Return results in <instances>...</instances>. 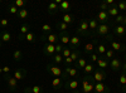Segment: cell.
I'll list each match as a JSON object with an SVG mask.
<instances>
[{"label":"cell","mask_w":126,"mask_h":93,"mask_svg":"<svg viewBox=\"0 0 126 93\" xmlns=\"http://www.w3.org/2000/svg\"><path fill=\"white\" fill-rule=\"evenodd\" d=\"M79 86V80L76 78H69L67 80H64V88L69 89V91H76Z\"/></svg>","instance_id":"ba28073f"},{"label":"cell","mask_w":126,"mask_h":93,"mask_svg":"<svg viewBox=\"0 0 126 93\" xmlns=\"http://www.w3.org/2000/svg\"><path fill=\"white\" fill-rule=\"evenodd\" d=\"M40 39H42V40H46L48 44H54V45H56L57 43H59L58 35H57V34H53V33H50V34H48V35H42Z\"/></svg>","instance_id":"30bf717a"},{"label":"cell","mask_w":126,"mask_h":93,"mask_svg":"<svg viewBox=\"0 0 126 93\" xmlns=\"http://www.w3.org/2000/svg\"><path fill=\"white\" fill-rule=\"evenodd\" d=\"M119 84H120V86H126V72H124V70H121V72H120Z\"/></svg>","instance_id":"8d00e7d4"},{"label":"cell","mask_w":126,"mask_h":93,"mask_svg":"<svg viewBox=\"0 0 126 93\" xmlns=\"http://www.w3.org/2000/svg\"><path fill=\"white\" fill-rule=\"evenodd\" d=\"M62 83H63V79L61 77H54L53 80H52V87H53L54 89H61Z\"/></svg>","instance_id":"4316f807"},{"label":"cell","mask_w":126,"mask_h":93,"mask_svg":"<svg viewBox=\"0 0 126 93\" xmlns=\"http://www.w3.org/2000/svg\"><path fill=\"white\" fill-rule=\"evenodd\" d=\"M81 45V37L78 35H72L71 37V40H69V49L72 50H77Z\"/></svg>","instance_id":"8fae6325"},{"label":"cell","mask_w":126,"mask_h":93,"mask_svg":"<svg viewBox=\"0 0 126 93\" xmlns=\"http://www.w3.org/2000/svg\"><path fill=\"white\" fill-rule=\"evenodd\" d=\"M124 16H125V15H121V14L117 15L116 18H113V22L116 23L117 25H124Z\"/></svg>","instance_id":"60d3db41"},{"label":"cell","mask_w":126,"mask_h":93,"mask_svg":"<svg viewBox=\"0 0 126 93\" xmlns=\"http://www.w3.org/2000/svg\"><path fill=\"white\" fill-rule=\"evenodd\" d=\"M56 27H57V29L59 30V32H68V29H69L71 25H68V24H66V23H63L62 20H61V22H57Z\"/></svg>","instance_id":"f1b7e54d"},{"label":"cell","mask_w":126,"mask_h":93,"mask_svg":"<svg viewBox=\"0 0 126 93\" xmlns=\"http://www.w3.org/2000/svg\"><path fill=\"white\" fill-rule=\"evenodd\" d=\"M8 12H9V14H10V15L16 16V15H18V13H19V9H18L13 3H10V4H9V6H8Z\"/></svg>","instance_id":"4dcf8cb0"},{"label":"cell","mask_w":126,"mask_h":93,"mask_svg":"<svg viewBox=\"0 0 126 93\" xmlns=\"http://www.w3.org/2000/svg\"><path fill=\"white\" fill-rule=\"evenodd\" d=\"M32 93H43V88L38 84H35L32 87Z\"/></svg>","instance_id":"f6af8a7d"},{"label":"cell","mask_w":126,"mask_h":93,"mask_svg":"<svg viewBox=\"0 0 126 93\" xmlns=\"http://www.w3.org/2000/svg\"><path fill=\"white\" fill-rule=\"evenodd\" d=\"M46 69H47V72H48L50 76H53V78L54 77H62L63 76V69L61 67L56 66L54 63H48L47 67H46Z\"/></svg>","instance_id":"3957f363"},{"label":"cell","mask_w":126,"mask_h":93,"mask_svg":"<svg viewBox=\"0 0 126 93\" xmlns=\"http://www.w3.org/2000/svg\"><path fill=\"white\" fill-rule=\"evenodd\" d=\"M107 77V73L105 69H100V68H94V70L92 72V78L94 82H103Z\"/></svg>","instance_id":"5b68a950"},{"label":"cell","mask_w":126,"mask_h":93,"mask_svg":"<svg viewBox=\"0 0 126 93\" xmlns=\"http://www.w3.org/2000/svg\"><path fill=\"white\" fill-rule=\"evenodd\" d=\"M10 70H12V69H10V67H8V66L3 67V72H4L5 74H9V73H10Z\"/></svg>","instance_id":"f907efd6"},{"label":"cell","mask_w":126,"mask_h":93,"mask_svg":"<svg viewBox=\"0 0 126 93\" xmlns=\"http://www.w3.org/2000/svg\"><path fill=\"white\" fill-rule=\"evenodd\" d=\"M1 43H3V42H1V39H0V45H1Z\"/></svg>","instance_id":"6f0895ef"},{"label":"cell","mask_w":126,"mask_h":93,"mask_svg":"<svg viewBox=\"0 0 126 93\" xmlns=\"http://www.w3.org/2000/svg\"><path fill=\"white\" fill-rule=\"evenodd\" d=\"M16 18H18V19H20V20H25V19L28 18V10H27L25 8L19 9V13H18Z\"/></svg>","instance_id":"1f68e13d"},{"label":"cell","mask_w":126,"mask_h":93,"mask_svg":"<svg viewBox=\"0 0 126 93\" xmlns=\"http://www.w3.org/2000/svg\"><path fill=\"white\" fill-rule=\"evenodd\" d=\"M98 44V39H96L94 38L92 42H88V43H86L85 45H83V53L85 54H92L94 50H96V45Z\"/></svg>","instance_id":"8992f818"},{"label":"cell","mask_w":126,"mask_h":93,"mask_svg":"<svg viewBox=\"0 0 126 93\" xmlns=\"http://www.w3.org/2000/svg\"><path fill=\"white\" fill-rule=\"evenodd\" d=\"M107 14H109V16H110V18H116L117 15H120V10L117 9L116 4L109 8V10H107Z\"/></svg>","instance_id":"603a6c76"},{"label":"cell","mask_w":126,"mask_h":93,"mask_svg":"<svg viewBox=\"0 0 126 93\" xmlns=\"http://www.w3.org/2000/svg\"><path fill=\"white\" fill-rule=\"evenodd\" d=\"M59 10H61V12H64V14L68 13L69 10H71V3L69 1H66V0H64V1H62L61 5H59Z\"/></svg>","instance_id":"83f0119b"},{"label":"cell","mask_w":126,"mask_h":93,"mask_svg":"<svg viewBox=\"0 0 126 93\" xmlns=\"http://www.w3.org/2000/svg\"><path fill=\"white\" fill-rule=\"evenodd\" d=\"M76 33L78 34V37H92V33L88 27V19L79 20V24L76 29Z\"/></svg>","instance_id":"6da1fadb"},{"label":"cell","mask_w":126,"mask_h":93,"mask_svg":"<svg viewBox=\"0 0 126 93\" xmlns=\"http://www.w3.org/2000/svg\"><path fill=\"white\" fill-rule=\"evenodd\" d=\"M110 67L113 72H119L122 69V63H121V60L119 58H112L110 60Z\"/></svg>","instance_id":"9a60e30c"},{"label":"cell","mask_w":126,"mask_h":93,"mask_svg":"<svg viewBox=\"0 0 126 93\" xmlns=\"http://www.w3.org/2000/svg\"><path fill=\"white\" fill-rule=\"evenodd\" d=\"M58 38H59V43H61V44H63V45L69 44V40H71L69 32H59Z\"/></svg>","instance_id":"e0dca14e"},{"label":"cell","mask_w":126,"mask_h":93,"mask_svg":"<svg viewBox=\"0 0 126 93\" xmlns=\"http://www.w3.org/2000/svg\"><path fill=\"white\" fill-rule=\"evenodd\" d=\"M125 60H126V54H125Z\"/></svg>","instance_id":"680465c9"},{"label":"cell","mask_w":126,"mask_h":93,"mask_svg":"<svg viewBox=\"0 0 126 93\" xmlns=\"http://www.w3.org/2000/svg\"><path fill=\"white\" fill-rule=\"evenodd\" d=\"M112 33L116 37H124L126 34V27H124V25H113L112 27Z\"/></svg>","instance_id":"ac0fdd59"},{"label":"cell","mask_w":126,"mask_h":93,"mask_svg":"<svg viewBox=\"0 0 126 93\" xmlns=\"http://www.w3.org/2000/svg\"><path fill=\"white\" fill-rule=\"evenodd\" d=\"M71 53H72V49L64 48V49H63V52H62V57L63 58H68V57H71Z\"/></svg>","instance_id":"7bdbcfd3"},{"label":"cell","mask_w":126,"mask_h":93,"mask_svg":"<svg viewBox=\"0 0 126 93\" xmlns=\"http://www.w3.org/2000/svg\"><path fill=\"white\" fill-rule=\"evenodd\" d=\"M122 91H124V92L126 93V86H122Z\"/></svg>","instance_id":"11a10c76"},{"label":"cell","mask_w":126,"mask_h":93,"mask_svg":"<svg viewBox=\"0 0 126 93\" xmlns=\"http://www.w3.org/2000/svg\"><path fill=\"white\" fill-rule=\"evenodd\" d=\"M116 6H117V9L120 10V12H125V10H126V3H125V1H119V3H116Z\"/></svg>","instance_id":"ee69618b"},{"label":"cell","mask_w":126,"mask_h":93,"mask_svg":"<svg viewBox=\"0 0 126 93\" xmlns=\"http://www.w3.org/2000/svg\"><path fill=\"white\" fill-rule=\"evenodd\" d=\"M8 24H9V20L8 19H1V20H0V27L5 28V27H8Z\"/></svg>","instance_id":"681fc988"},{"label":"cell","mask_w":126,"mask_h":93,"mask_svg":"<svg viewBox=\"0 0 126 93\" xmlns=\"http://www.w3.org/2000/svg\"><path fill=\"white\" fill-rule=\"evenodd\" d=\"M43 54L47 57H53L56 54V45L54 44H44L43 45Z\"/></svg>","instance_id":"5bb4252c"},{"label":"cell","mask_w":126,"mask_h":93,"mask_svg":"<svg viewBox=\"0 0 126 93\" xmlns=\"http://www.w3.org/2000/svg\"><path fill=\"white\" fill-rule=\"evenodd\" d=\"M63 49H64L63 44H61V43H57V44H56V54H62Z\"/></svg>","instance_id":"bcb514c9"},{"label":"cell","mask_w":126,"mask_h":93,"mask_svg":"<svg viewBox=\"0 0 126 93\" xmlns=\"http://www.w3.org/2000/svg\"><path fill=\"white\" fill-rule=\"evenodd\" d=\"M113 54H115V52L112 49H107L106 50V53H105V58H106L107 60H111L113 58Z\"/></svg>","instance_id":"b9f144b4"},{"label":"cell","mask_w":126,"mask_h":93,"mask_svg":"<svg viewBox=\"0 0 126 93\" xmlns=\"http://www.w3.org/2000/svg\"><path fill=\"white\" fill-rule=\"evenodd\" d=\"M124 27H126V15L124 16Z\"/></svg>","instance_id":"f5cc1de1"},{"label":"cell","mask_w":126,"mask_h":93,"mask_svg":"<svg viewBox=\"0 0 126 93\" xmlns=\"http://www.w3.org/2000/svg\"><path fill=\"white\" fill-rule=\"evenodd\" d=\"M71 93H81V92H79V91H77V89H76V91H72V92H71Z\"/></svg>","instance_id":"db71d44e"},{"label":"cell","mask_w":126,"mask_h":93,"mask_svg":"<svg viewBox=\"0 0 126 93\" xmlns=\"http://www.w3.org/2000/svg\"><path fill=\"white\" fill-rule=\"evenodd\" d=\"M81 54H82V50H79V49H77V50H72V53H71V59L73 60V63H75L77 59L81 58Z\"/></svg>","instance_id":"d6a6232c"},{"label":"cell","mask_w":126,"mask_h":93,"mask_svg":"<svg viewBox=\"0 0 126 93\" xmlns=\"http://www.w3.org/2000/svg\"><path fill=\"white\" fill-rule=\"evenodd\" d=\"M93 70H94V66H93V63H91V62H88V63L86 64V67L83 68V72H85V73H86V76L91 74Z\"/></svg>","instance_id":"836d02e7"},{"label":"cell","mask_w":126,"mask_h":93,"mask_svg":"<svg viewBox=\"0 0 126 93\" xmlns=\"http://www.w3.org/2000/svg\"><path fill=\"white\" fill-rule=\"evenodd\" d=\"M52 60H53L54 64H62L63 62H64V58L62 57V54H54L52 57Z\"/></svg>","instance_id":"e575fe53"},{"label":"cell","mask_w":126,"mask_h":93,"mask_svg":"<svg viewBox=\"0 0 126 93\" xmlns=\"http://www.w3.org/2000/svg\"><path fill=\"white\" fill-rule=\"evenodd\" d=\"M13 58H14L15 60H22V59H23V52H22V50H19V49L14 50Z\"/></svg>","instance_id":"f35d334b"},{"label":"cell","mask_w":126,"mask_h":93,"mask_svg":"<svg viewBox=\"0 0 126 93\" xmlns=\"http://www.w3.org/2000/svg\"><path fill=\"white\" fill-rule=\"evenodd\" d=\"M52 30H53V28H52V25H49V24H43V25H42V32H43V35L50 34Z\"/></svg>","instance_id":"74e56055"},{"label":"cell","mask_w":126,"mask_h":93,"mask_svg":"<svg viewBox=\"0 0 126 93\" xmlns=\"http://www.w3.org/2000/svg\"><path fill=\"white\" fill-rule=\"evenodd\" d=\"M97 63V68L100 69H106L110 66V60H107L105 57H98V60L96 62Z\"/></svg>","instance_id":"ffe728a7"},{"label":"cell","mask_w":126,"mask_h":93,"mask_svg":"<svg viewBox=\"0 0 126 93\" xmlns=\"http://www.w3.org/2000/svg\"><path fill=\"white\" fill-rule=\"evenodd\" d=\"M62 22L68 24V25H71V24H73V22H75V16H73L71 13H66V14H63Z\"/></svg>","instance_id":"484cf974"},{"label":"cell","mask_w":126,"mask_h":93,"mask_svg":"<svg viewBox=\"0 0 126 93\" xmlns=\"http://www.w3.org/2000/svg\"><path fill=\"white\" fill-rule=\"evenodd\" d=\"M30 32V24L29 23H23L22 24V27H20V30H19V35H18V38L20 39V40H23L24 38H25V35L28 34Z\"/></svg>","instance_id":"4fadbf2b"},{"label":"cell","mask_w":126,"mask_h":93,"mask_svg":"<svg viewBox=\"0 0 126 93\" xmlns=\"http://www.w3.org/2000/svg\"><path fill=\"white\" fill-rule=\"evenodd\" d=\"M24 39L27 40L28 43H35V42H37V40H35L37 38H35V35H34V33H33V32H29V33L25 35V38H24Z\"/></svg>","instance_id":"d590c367"},{"label":"cell","mask_w":126,"mask_h":93,"mask_svg":"<svg viewBox=\"0 0 126 93\" xmlns=\"http://www.w3.org/2000/svg\"><path fill=\"white\" fill-rule=\"evenodd\" d=\"M122 70H124V72H126V62L122 64Z\"/></svg>","instance_id":"816d5d0a"},{"label":"cell","mask_w":126,"mask_h":93,"mask_svg":"<svg viewBox=\"0 0 126 93\" xmlns=\"http://www.w3.org/2000/svg\"><path fill=\"white\" fill-rule=\"evenodd\" d=\"M110 29H111L110 24H98V28L92 34V37H107L110 34Z\"/></svg>","instance_id":"277c9868"},{"label":"cell","mask_w":126,"mask_h":93,"mask_svg":"<svg viewBox=\"0 0 126 93\" xmlns=\"http://www.w3.org/2000/svg\"><path fill=\"white\" fill-rule=\"evenodd\" d=\"M0 39H1V42H4V43H9V42H12V33H10L9 30H3Z\"/></svg>","instance_id":"d4e9b609"},{"label":"cell","mask_w":126,"mask_h":93,"mask_svg":"<svg viewBox=\"0 0 126 93\" xmlns=\"http://www.w3.org/2000/svg\"><path fill=\"white\" fill-rule=\"evenodd\" d=\"M110 43H111V49L113 52H124V50H126V45L124 43H120V42H117V40H110Z\"/></svg>","instance_id":"2e32d148"},{"label":"cell","mask_w":126,"mask_h":93,"mask_svg":"<svg viewBox=\"0 0 126 93\" xmlns=\"http://www.w3.org/2000/svg\"><path fill=\"white\" fill-rule=\"evenodd\" d=\"M90 58H91V63H94V62L98 60V54L92 53V54H90Z\"/></svg>","instance_id":"c3c4849f"},{"label":"cell","mask_w":126,"mask_h":93,"mask_svg":"<svg viewBox=\"0 0 126 93\" xmlns=\"http://www.w3.org/2000/svg\"><path fill=\"white\" fill-rule=\"evenodd\" d=\"M98 24H100V23L97 22V19H94V18L88 19V27H90V30H91L92 34L96 32V29L98 28Z\"/></svg>","instance_id":"cb8c5ba5"},{"label":"cell","mask_w":126,"mask_h":93,"mask_svg":"<svg viewBox=\"0 0 126 93\" xmlns=\"http://www.w3.org/2000/svg\"><path fill=\"white\" fill-rule=\"evenodd\" d=\"M96 19H97V22H98L100 24H110V23H111L107 12H98Z\"/></svg>","instance_id":"7c38bea8"},{"label":"cell","mask_w":126,"mask_h":93,"mask_svg":"<svg viewBox=\"0 0 126 93\" xmlns=\"http://www.w3.org/2000/svg\"><path fill=\"white\" fill-rule=\"evenodd\" d=\"M4 79L6 80L9 89L12 91V92H15L16 88H18V80H16L13 76H10V74H5V76H4Z\"/></svg>","instance_id":"52a82bcc"},{"label":"cell","mask_w":126,"mask_h":93,"mask_svg":"<svg viewBox=\"0 0 126 93\" xmlns=\"http://www.w3.org/2000/svg\"><path fill=\"white\" fill-rule=\"evenodd\" d=\"M106 50H107V49H106V47H105L102 43H100V42H98V44L96 45V52H97V54H98L100 57H103V55H105V53H106Z\"/></svg>","instance_id":"f546056e"},{"label":"cell","mask_w":126,"mask_h":93,"mask_svg":"<svg viewBox=\"0 0 126 93\" xmlns=\"http://www.w3.org/2000/svg\"><path fill=\"white\" fill-rule=\"evenodd\" d=\"M4 72H3V68H0V74H3Z\"/></svg>","instance_id":"9f6ffc18"},{"label":"cell","mask_w":126,"mask_h":93,"mask_svg":"<svg viewBox=\"0 0 126 93\" xmlns=\"http://www.w3.org/2000/svg\"><path fill=\"white\" fill-rule=\"evenodd\" d=\"M13 4H14V5L18 8V9H23V8L25 6L27 1H25V0H14Z\"/></svg>","instance_id":"ab89813d"},{"label":"cell","mask_w":126,"mask_h":93,"mask_svg":"<svg viewBox=\"0 0 126 93\" xmlns=\"http://www.w3.org/2000/svg\"><path fill=\"white\" fill-rule=\"evenodd\" d=\"M87 63H88V62H87L85 58H82V57H81L79 59H77V60L75 62V63H73V67L77 68L78 70H79V69H82V70H83V68L86 67V64H87Z\"/></svg>","instance_id":"44dd1931"},{"label":"cell","mask_w":126,"mask_h":93,"mask_svg":"<svg viewBox=\"0 0 126 93\" xmlns=\"http://www.w3.org/2000/svg\"><path fill=\"white\" fill-rule=\"evenodd\" d=\"M93 91L96 93H110V88L103 82H94Z\"/></svg>","instance_id":"9c48e42d"},{"label":"cell","mask_w":126,"mask_h":93,"mask_svg":"<svg viewBox=\"0 0 126 93\" xmlns=\"http://www.w3.org/2000/svg\"><path fill=\"white\" fill-rule=\"evenodd\" d=\"M109 8H110V6L106 4V1H101V3H100V9H101V12H107Z\"/></svg>","instance_id":"7dc6e473"},{"label":"cell","mask_w":126,"mask_h":93,"mask_svg":"<svg viewBox=\"0 0 126 93\" xmlns=\"http://www.w3.org/2000/svg\"><path fill=\"white\" fill-rule=\"evenodd\" d=\"M25 76H27V70L24 69V68H18V69H15L14 70V73H13V77L19 82V80H23L24 78H25Z\"/></svg>","instance_id":"d6986e66"},{"label":"cell","mask_w":126,"mask_h":93,"mask_svg":"<svg viewBox=\"0 0 126 93\" xmlns=\"http://www.w3.org/2000/svg\"><path fill=\"white\" fill-rule=\"evenodd\" d=\"M82 93H91L93 91L94 87V80L92 78V76H85L82 79Z\"/></svg>","instance_id":"7a4b0ae2"},{"label":"cell","mask_w":126,"mask_h":93,"mask_svg":"<svg viewBox=\"0 0 126 93\" xmlns=\"http://www.w3.org/2000/svg\"><path fill=\"white\" fill-rule=\"evenodd\" d=\"M47 9H48V14H49V15H54L58 10H59V5H57L54 1H52V3L48 4Z\"/></svg>","instance_id":"7402d4cb"},{"label":"cell","mask_w":126,"mask_h":93,"mask_svg":"<svg viewBox=\"0 0 126 93\" xmlns=\"http://www.w3.org/2000/svg\"><path fill=\"white\" fill-rule=\"evenodd\" d=\"M0 4H1V0H0Z\"/></svg>","instance_id":"94428289"},{"label":"cell","mask_w":126,"mask_h":93,"mask_svg":"<svg viewBox=\"0 0 126 93\" xmlns=\"http://www.w3.org/2000/svg\"><path fill=\"white\" fill-rule=\"evenodd\" d=\"M0 37H1V32H0Z\"/></svg>","instance_id":"91938a15"}]
</instances>
